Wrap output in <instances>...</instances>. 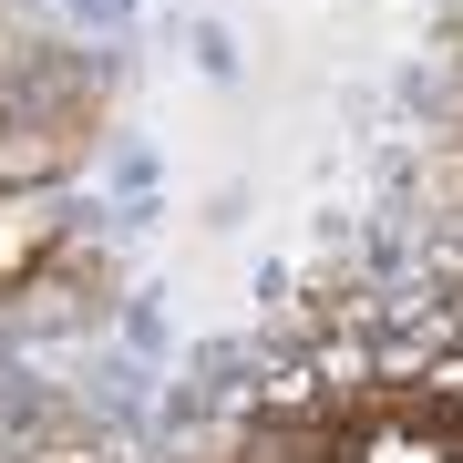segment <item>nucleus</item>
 <instances>
[{
    "mask_svg": "<svg viewBox=\"0 0 463 463\" xmlns=\"http://www.w3.org/2000/svg\"><path fill=\"white\" fill-rule=\"evenodd\" d=\"M103 185H114V196H155V145H145V134H124V145L103 155ZM114 196H103V206H114Z\"/></svg>",
    "mask_w": 463,
    "mask_h": 463,
    "instance_id": "3",
    "label": "nucleus"
},
{
    "mask_svg": "<svg viewBox=\"0 0 463 463\" xmlns=\"http://www.w3.org/2000/svg\"><path fill=\"white\" fill-rule=\"evenodd\" d=\"M185 52H196L206 83H237V42H227V21H196V32H185Z\"/></svg>",
    "mask_w": 463,
    "mask_h": 463,
    "instance_id": "4",
    "label": "nucleus"
},
{
    "mask_svg": "<svg viewBox=\"0 0 463 463\" xmlns=\"http://www.w3.org/2000/svg\"><path fill=\"white\" fill-rule=\"evenodd\" d=\"M114 350H124V361H145V371L175 350V340H165V309H155V288H134L124 309H114Z\"/></svg>",
    "mask_w": 463,
    "mask_h": 463,
    "instance_id": "1",
    "label": "nucleus"
},
{
    "mask_svg": "<svg viewBox=\"0 0 463 463\" xmlns=\"http://www.w3.org/2000/svg\"><path fill=\"white\" fill-rule=\"evenodd\" d=\"M402 114H422V124H453V114H463V83H453L443 62H412V72H402Z\"/></svg>",
    "mask_w": 463,
    "mask_h": 463,
    "instance_id": "2",
    "label": "nucleus"
},
{
    "mask_svg": "<svg viewBox=\"0 0 463 463\" xmlns=\"http://www.w3.org/2000/svg\"><path fill=\"white\" fill-rule=\"evenodd\" d=\"M83 32H103V42H124V21H134V0H62Z\"/></svg>",
    "mask_w": 463,
    "mask_h": 463,
    "instance_id": "5",
    "label": "nucleus"
}]
</instances>
